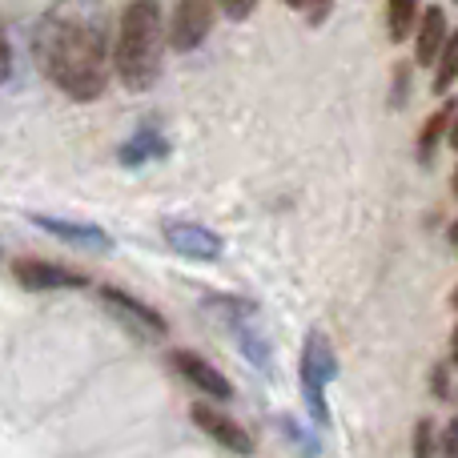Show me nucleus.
Returning <instances> with one entry per match:
<instances>
[{
  "instance_id": "f03ea898",
  "label": "nucleus",
  "mask_w": 458,
  "mask_h": 458,
  "mask_svg": "<svg viewBox=\"0 0 458 458\" xmlns=\"http://www.w3.org/2000/svg\"><path fill=\"white\" fill-rule=\"evenodd\" d=\"M165 69V16L157 0H129L113 37V72L129 93H149Z\"/></svg>"
},
{
  "instance_id": "4be33fe9",
  "label": "nucleus",
  "mask_w": 458,
  "mask_h": 458,
  "mask_svg": "<svg viewBox=\"0 0 458 458\" xmlns=\"http://www.w3.org/2000/svg\"><path fill=\"white\" fill-rule=\"evenodd\" d=\"M438 454L443 458H458V414L451 422H446V430H443V446H438Z\"/></svg>"
},
{
  "instance_id": "412c9836",
  "label": "nucleus",
  "mask_w": 458,
  "mask_h": 458,
  "mask_svg": "<svg viewBox=\"0 0 458 458\" xmlns=\"http://www.w3.org/2000/svg\"><path fill=\"white\" fill-rule=\"evenodd\" d=\"M222 4V13L229 21H245V16H253V8H258V0H217Z\"/></svg>"
},
{
  "instance_id": "5701e85b",
  "label": "nucleus",
  "mask_w": 458,
  "mask_h": 458,
  "mask_svg": "<svg viewBox=\"0 0 458 458\" xmlns=\"http://www.w3.org/2000/svg\"><path fill=\"white\" fill-rule=\"evenodd\" d=\"M8 72H13V48H8V37L0 29V85L8 81Z\"/></svg>"
},
{
  "instance_id": "20e7f679",
  "label": "nucleus",
  "mask_w": 458,
  "mask_h": 458,
  "mask_svg": "<svg viewBox=\"0 0 458 458\" xmlns=\"http://www.w3.org/2000/svg\"><path fill=\"white\" fill-rule=\"evenodd\" d=\"M214 29V0H177L165 24V45L177 53H198Z\"/></svg>"
},
{
  "instance_id": "423d86ee",
  "label": "nucleus",
  "mask_w": 458,
  "mask_h": 458,
  "mask_svg": "<svg viewBox=\"0 0 458 458\" xmlns=\"http://www.w3.org/2000/svg\"><path fill=\"white\" fill-rule=\"evenodd\" d=\"M190 419H193V427H198L206 438H214L222 451H229V454H253V435L233 419V414L217 411L214 403H193L190 406Z\"/></svg>"
},
{
  "instance_id": "c756f323",
  "label": "nucleus",
  "mask_w": 458,
  "mask_h": 458,
  "mask_svg": "<svg viewBox=\"0 0 458 458\" xmlns=\"http://www.w3.org/2000/svg\"><path fill=\"white\" fill-rule=\"evenodd\" d=\"M454 4H458V0H454Z\"/></svg>"
},
{
  "instance_id": "393cba45",
  "label": "nucleus",
  "mask_w": 458,
  "mask_h": 458,
  "mask_svg": "<svg viewBox=\"0 0 458 458\" xmlns=\"http://www.w3.org/2000/svg\"><path fill=\"white\" fill-rule=\"evenodd\" d=\"M451 362H458V326H454V334H451Z\"/></svg>"
},
{
  "instance_id": "a211bd4d",
  "label": "nucleus",
  "mask_w": 458,
  "mask_h": 458,
  "mask_svg": "<svg viewBox=\"0 0 458 458\" xmlns=\"http://www.w3.org/2000/svg\"><path fill=\"white\" fill-rule=\"evenodd\" d=\"M430 394L435 398H454V366L451 362H438L435 370H430Z\"/></svg>"
},
{
  "instance_id": "f3484780",
  "label": "nucleus",
  "mask_w": 458,
  "mask_h": 458,
  "mask_svg": "<svg viewBox=\"0 0 458 458\" xmlns=\"http://www.w3.org/2000/svg\"><path fill=\"white\" fill-rule=\"evenodd\" d=\"M282 430H285V435H290V443L298 446V454H301V458H318V438L310 435V430H301L298 422L290 419V414H285V419H282Z\"/></svg>"
},
{
  "instance_id": "c85d7f7f",
  "label": "nucleus",
  "mask_w": 458,
  "mask_h": 458,
  "mask_svg": "<svg viewBox=\"0 0 458 458\" xmlns=\"http://www.w3.org/2000/svg\"><path fill=\"white\" fill-rule=\"evenodd\" d=\"M454 198H458V169H454Z\"/></svg>"
},
{
  "instance_id": "f8f14e48",
  "label": "nucleus",
  "mask_w": 458,
  "mask_h": 458,
  "mask_svg": "<svg viewBox=\"0 0 458 458\" xmlns=\"http://www.w3.org/2000/svg\"><path fill=\"white\" fill-rule=\"evenodd\" d=\"M32 222L45 229V233L61 237V242L81 245V250H113V237L105 233L101 225H89V222H64V217H45V214H37Z\"/></svg>"
},
{
  "instance_id": "9b49d317",
  "label": "nucleus",
  "mask_w": 458,
  "mask_h": 458,
  "mask_svg": "<svg viewBox=\"0 0 458 458\" xmlns=\"http://www.w3.org/2000/svg\"><path fill=\"white\" fill-rule=\"evenodd\" d=\"M165 153H169L165 133L157 129V121H145V125L137 129V133L117 149V161L125 169H137V165H145V161H161Z\"/></svg>"
},
{
  "instance_id": "9d476101",
  "label": "nucleus",
  "mask_w": 458,
  "mask_h": 458,
  "mask_svg": "<svg viewBox=\"0 0 458 458\" xmlns=\"http://www.w3.org/2000/svg\"><path fill=\"white\" fill-rule=\"evenodd\" d=\"M414 61L422 64V69H435L438 53H443L446 37H451V24H446V8L443 4H430L427 13L419 16V24H414Z\"/></svg>"
},
{
  "instance_id": "2eb2a0df",
  "label": "nucleus",
  "mask_w": 458,
  "mask_h": 458,
  "mask_svg": "<svg viewBox=\"0 0 458 458\" xmlns=\"http://www.w3.org/2000/svg\"><path fill=\"white\" fill-rule=\"evenodd\" d=\"M458 81V29L446 37V45H443V53H438V61H435V81H430V89H435V97L438 93H451V85Z\"/></svg>"
},
{
  "instance_id": "bb28decb",
  "label": "nucleus",
  "mask_w": 458,
  "mask_h": 458,
  "mask_svg": "<svg viewBox=\"0 0 458 458\" xmlns=\"http://www.w3.org/2000/svg\"><path fill=\"white\" fill-rule=\"evenodd\" d=\"M454 366V374H458V362H451ZM454 398H458V378H454Z\"/></svg>"
},
{
  "instance_id": "ddd939ff",
  "label": "nucleus",
  "mask_w": 458,
  "mask_h": 458,
  "mask_svg": "<svg viewBox=\"0 0 458 458\" xmlns=\"http://www.w3.org/2000/svg\"><path fill=\"white\" fill-rule=\"evenodd\" d=\"M454 117H458V105H454V101H446L443 109L427 117V125H422V133H419V161H422V165H430V161H435L438 145L451 137Z\"/></svg>"
},
{
  "instance_id": "aec40b11",
  "label": "nucleus",
  "mask_w": 458,
  "mask_h": 458,
  "mask_svg": "<svg viewBox=\"0 0 458 458\" xmlns=\"http://www.w3.org/2000/svg\"><path fill=\"white\" fill-rule=\"evenodd\" d=\"M406 101H411V69H406V64H398V69H394V97H390V109H403Z\"/></svg>"
},
{
  "instance_id": "6e6552de",
  "label": "nucleus",
  "mask_w": 458,
  "mask_h": 458,
  "mask_svg": "<svg viewBox=\"0 0 458 458\" xmlns=\"http://www.w3.org/2000/svg\"><path fill=\"white\" fill-rule=\"evenodd\" d=\"M101 301L129 326V330L141 334V338H165L169 334L165 318H161L153 306H145L141 298H133L129 290H121V285H101Z\"/></svg>"
},
{
  "instance_id": "4468645a",
  "label": "nucleus",
  "mask_w": 458,
  "mask_h": 458,
  "mask_svg": "<svg viewBox=\"0 0 458 458\" xmlns=\"http://www.w3.org/2000/svg\"><path fill=\"white\" fill-rule=\"evenodd\" d=\"M419 4L422 0H386V32L394 45H403L414 32V24H419V16H422Z\"/></svg>"
},
{
  "instance_id": "39448f33",
  "label": "nucleus",
  "mask_w": 458,
  "mask_h": 458,
  "mask_svg": "<svg viewBox=\"0 0 458 458\" xmlns=\"http://www.w3.org/2000/svg\"><path fill=\"white\" fill-rule=\"evenodd\" d=\"M161 237L174 253L190 261H217L222 258V237L214 233L209 225L193 222V217H165L161 222Z\"/></svg>"
},
{
  "instance_id": "7ed1b4c3",
  "label": "nucleus",
  "mask_w": 458,
  "mask_h": 458,
  "mask_svg": "<svg viewBox=\"0 0 458 458\" xmlns=\"http://www.w3.org/2000/svg\"><path fill=\"white\" fill-rule=\"evenodd\" d=\"M338 374V358H334V346L322 330L306 334L301 342V398H306V411L318 427L330 422V406H326V386Z\"/></svg>"
},
{
  "instance_id": "a878e982",
  "label": "nucleus",
  "mask_w": 458,
  "mask_h": 458,
  "mask_svg": "<svg viewBox=\"0 0 458 458\" xmlns=\"http://www.w3.org/2000/svg\"><path fill=\"white\" fill-rule=\"evenodd\" d=\"M451 145H454V153H458V117H454V125H451Z\"/></svg>"
},
{
  "instance_id": "b1692460",
  "label": "nucleus",
  "mask_w": 458,
  "mask_h": 458,
  "mask_svg": "<svg viewBox=\"0 0 458 458\" xmlns=\"http://www.w3.org/2000/svg\"><path fill=\"white\" fill-rule=\"evenodd\" d=\"M446 242H451V245H454V250H458V217H454V225H451V229H446Z\"/></svg>"
},
{
  "instance_id": "0eeeda50",
  "label": "nucleus",
  "mask_w": 458,
  "mask_h": 458,
  "mask_svg": "<svg viewBox=\"0 0 458 458\" xmlns=\"http://www.w3.org/2000/svg\"><path fill=\"white\" fill-rule=\"evenodd\" d=\"M13 277L32 293H45V290H85L89 277L77 274L69 266H56V261L45 258H16L13 261Z\"/></svg>"
},
{
  "instance_id": "f257e3e1",
  "label": "nucleus",
  "mask_w": 458,
  "mask_h": 458,
  "mask_svg": "<svg viewBox=\"0 0 458 458\" xmlns=\"http://www.w3.org/2000/svg\"><path fill=\"white\" fill-rule=\"evenodd\" d=\"M32 56L69 101H97L113 77V13L105 0H53L32 29Z\"/></svg>"
},
{
  "instance_id": "6ab92c4d",
  "label": "nucleus",
  "mask_w": 458,
  "mask_h": 458,
  "mask_svg": "<svg viewBox=\"0 0 458 458\" xmlns=\"http://www.w3.org/2000/svg\"><path fill=\"white\" fill-rule=\"evenodd\" d=\"M285 4L293 8V13H301L310 24H322L326 16H330V8H334V0H285Z\"/></svg>"
},
{
  "instance_id": "cd10ccee",
  "label": "nucleus",
  "mask_w": 458,
  "mask_h": 458,
  "mask_svg": "<svg viewBox=\"0 0 458 458\" xmlns=\"http://www.w3.org/2000/svg\"><path fill=\"white\" fill-rule=\"evenodd\" d=\"M451 306H454V310H458V290H454V293H451Z\"/></svg>"
},
{
  "instance_id": "1a4fd4ad",
  "label": "nucleus",
  "mask_w": 458,
  "mask_h": 458,
  "mask_svg": "<svg viewBox=\"0 0 458 458\" xmlns=\"http://www.w3.org/2000/svg\"><path fill=\"white\" fill-rule=\"evenodd\" d=\"M169 366H174L193 390H201L206 398H214V403H229V398H233V382H229L214 362H206L201 354H193V350H169Z\"/></svg>"
},
{
  "instance_id": "dca6fc26",
  "label": "nucleus",
  "mask_w": 458,
  "mask_h": 458,
  "mask_svg": "<svg viewBox=\"0 0 458 458\" xmlns=\"http://www.w3.org/2000/svg\"><path fill=\"white\" fill-rule=\"evenodd\" d=\"M438 454V435H435V422L419 419L414 422V458H435Z\"/></svg>"
}]
</instances>
